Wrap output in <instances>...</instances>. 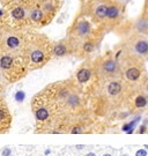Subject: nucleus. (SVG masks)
Here are the masks:
<instances>
[{
  "instance_id": "f257e3e1",
  "label": "nucleus",
  "mask_w": 148,
  "mask_h": 156,
  "mask_svg": "<svg viewBox=\"0 0 148 156\" xmlns=\"http://www.w3.org/2000/svg\"><path fill=\"white\" fill-rule=\"evenodd\" d=\"M134 51L139 56H147L148 55V41L139 39L134 44Z\"/></svg>"
},
{
  "instance_id": "f03ea898",
  "label": "nucleus",
  "mask_w": 148,
  "mask_h": 156,
  "mask_svg": "<svg viewBox=\"0 0 148 156\" xmlns=\"http://www.w3.org/2000/svg\"><path fill=\"white\" fill-rule=\"evenodd\" d=\"M118 69V65L116 60H112V59H109L107 62H104L103 64V71L107 73V74H115Z\"/></svg>"
},
{
  "instance_id": "7ed1b4c3",
  "label": "nucleus",
  "mask_w": 148,
  "mask_h": 156,
  "mask_svg": "<svg viewBox=\"0 0 148 156\" xmlns=\"http://www.w3.org/2000/svg\"><path fill=\"white\" fill-rule=\"evenodd\" d=\"M125 75H126V79L127 80H130V81H137V80H139V78L141 75V72H140V69L138 67H130V68H127Z\"/></svg>"
},
{
  "instance_id": "20e7f679",
  "label": "nucleus",
  "mask_w": 148,
  "mask_h": 156,
  "mask_svg": "<svg viewBox=\"0 0 148 156\" xmlns=\"http://www.w3.org/2000/svg\"><path fill=\"white\" fill-rule=\"evenodd\" d=\"M90 76H91V73H90V71L87 69V68L80 69V71L78 72V74H76V79H78V81H79L80 83L87 82L89 79H90Z\"/></svg>"
},
{
  "instance_id": "39448f33",
  "label": "nucleus",
  "mask_w": 148,
  "mask_h": 156,
  "mask_svg": "<svg viewBox=\"0 0 148 156\" xmlns=\"http://www.w3.org/2000/svg\"><path fill=\"white\" fill-rule=\"evenodd\" d=\"M44 52L42 51V50H39V49H36V50H34L31 53H30V59H31V62H35V64H39V62H42L44 60Z\"/></svg>"
},
{
  "instance_id": "423d86ee",
  "label": "nucleus",
  "mask_w": 148,
  "mask_h": 156,
  "mask_svg": "<svg viewBox=\"0 0 148 156\" xmlns=\"http://www.w3.org/2000/svg\"><path fill=\"white\" fill-rule=\"evenodd\" d=\"M121 92V85L117 81H112L109 86H108V93L112 96H116Z\"/></svg>"
},
{
  "instance_id": "0eeeda50",
  "label": "nucleus",
  "mask_w": 148,
  "mask_h": 156,
  "mask_svg": "<svg viewBox=\"0 0 148 156\" xmlns=\"http://www.w3.org/2000/svg\"><path fill=\"white\" fill-rule=\"evenodd\" d=\"M76 30L79 32V35L81 36H86L90 30V26L87 21H81L79 22V24L76 26Z\"/></svg>"
},
{
  "instance_id": "6e6552de",
  "label": "nucleus",
  "mask_w": 148,
  "mask_h": 156,
  "mask_svg": "<svg viewBox=\"0 0 148 156\" xmlns=\"http://www.w3.org/2000/svg\"><path fill=\"white\" fill-rule=\"evenodd\" d=\"M35 116L37 118V120H41V122H44L49 118V111L45 109V108H39L36 110L35 112Z\"/></svg>"
},
{
  "instance_id": "1a4fd4ad",
  "label": "nucleus",
  "mask_w": 148,
  "mask_h": 156,
  "mask_svg": "<svg viewBox=\"0 0 148 156\" xmlns=\"http://www.w3.org/2000/svg\"><path fill=\"white\" fill-rule=\"evenodd\" d=\"M13 66V58L11 56H4L0 59V67L2 69H9Z\"/></svg>"
},
{
  "instance_id": "9d476101",
  "label": "nucleus",
  "mask_w": 148,
  "mask_h": 156,
  "mask_svg": "<svg viewBox=\"0 0 148 156\" xmlns=\"http://www.w3.org/2000/svg\"><path fill=\"white\" fill-rule=\"evenodd\" d=\"M6 45H7L9 49H16V48L20 45V39H19L16 36H9V37H7V39H6Z\"/></svg>"
},
{
  "instance_id": "9b49d317",
  "label": "nucleus",
  "mask_w": 148,
  "mask_h": 156,
  "mask_svg": "<svg viewBox=\"0 0 148 156\" xmlns=\"http://www.w3.org/2000/svg\"><path fill=\"white\" fill-rule=\"evenodd\" d=\"M135 106L138 108V109H144V108H146L148 104V99L144 96V95H139L137 98H135Z\"/></svg>"
},
{
  "instance_id": "f8f14e48",
  "label": "nucleus",
  "mask_w": 148,
  "mask_h": 156,
  "mask_svg": "<svg viewBox=\"0 0 148 156\" xmlns=\"http://www.w3.org/2000/svg\"><path fill=\"white\" fill-rule=\"evenodd\" d=\"M53 53L57 56V57H62L67 53V49L64 44H57L53 49Z\"/></svg>"
},
{
  "instance_id": "ddd939ff",
  "label": "nucleus",
  "mask_w": 148,
  "mask_h": 156,
  "mask_svg": "<svg viewBox=\"0 0 148 156\" xmlns=\"http://www.w3.org/2000/svg\"><path fill=\"white\" fill-rule=\"evenodd\" d=\"M107 10H108V7L105 5H100L96 9H95V14L98 19H104L107 16Z\"/></svg>"
},
{
  "instance_id": "4468645a",
  "label": "nucleus",
  "mask_w": 148,
  "mask_h": 156,
  "mask_svg": "<svg viewBox=\"0 0 148 156\" xmlns=\"http://www.w3.org/2000/svg\"><path fill=\"white\" fill-rule=\"evenodd\" d=\"M12 16L15 20H22L25 17V9L22 7H16L12 10Z\"/></svg>"
},
{
  "instance_id": "2eb2a0df",
  "label": "nucleus",
  "mask_w": 148,
  "mask_h": 156,
  "mask_svg": "<svg viewBox=\"0 0 148 156\" xmlns=\"http://www.w3.org/2000/svg\"><path fill=\"white\" fill-rule=\"evenodd\" d=\"M30 17H31L32 21H35V22H39V21L42 20V17H43V12H42L41 9H38V8H35V9L31 10V13H30Z\"/></svg>"
},
{
  "instance_id": "dca6fc26",
  "label": "nucleus",
  "mask_w": 148,
  "mask_h": 156,
  "mask_svg": "<svg viewBox=\"0 0 148 156\" xmlns=\"http://www.w3.org/2000/svg\"><path fill=\"white\" fill-rule=\"evenodd\" d=\"M118 13H119L118 7H116V6H109L108 7V10H107V17H109V19H116L117 15H118Z\"/></svg>"
},
{
  "instance_id": "f3484780",
  "label": "nucleus",
  "mask_w": 148,
  "mask_h": 156,
  "mask_svg": "<svg viewBox=\"0 0 148 156\" xmlns=\"http://www.w3.org/2000/svg\"><path fill=\"white\" fill-rule=\"evenodd\" d=\"M83 51L85 52H91V51H94V49H95V45L91 43V42H86L85 44H83Z\"/></svg>"
},
{
  "instance_id": "a211bd4d",
  "label": "nucleus",
  "mask_w": 148,
  "mask_h": 156,
  "mask_svg": "<svg viewBox=\"0 0 148 156\" xmlns=\"http://www.w3.org/2000/svg\"><path fill=\"white\" fill-rule=\"evenodd\" d=\"M137 29L140 31H147L148 30V23H146L145 21H139L137 24Z\"/></svg>"
},
{
  "instance_id": "6ab92c4d",
  "label": "nucleus",
  "mask_w": 148,
  "mask_h": 156,
  "mask_svg": "<svg viewBox=\"0 0 148 156\" xmlns=\"http://www.w3.org/2000/svg\"><path fill=\"white\" fill-rule=\"evenodd\" d=\"M67 102H68V104L75 106V105H78V103H79V98H78L75 95H72V96L68 97V101H67Z\"/></svg>"
},
{
  "instance_id": "aec40b11",
  "label": "nucleus",
  "mask_w": 148,
  "mask_h": 156,
  "mask_svg": "<svg viewBox=\"0 0 148 156\" xmlns=\"http://www.w3.org/2000/svg\"><path fill=\"white\" fill-rule=\"evenodd\" d=\"M25 93L23 92H18V93L15 94V99L18 101V102H22L23 99H25Z\"/></svg>"
},
{
  "instance_id": "412c9836",
  "label": "nucleus",
  "mask_w": 148,
  "mask_h": 156,
  "mask_svg": "<svg viewBox=\"0 0 148 156\" xmlns=\"http://www.w3.org/2000/svg\"><path fill=\"white\" fill-rule=\"evenodd\" d=\"M82 132H83V129H82V127H80V126H74V127L72 128V131H71L72 134H79V133H82Z\"/></svg>"
},
{
  "instance_id": "4be33fe9",
  "label": "nucleus",
  "mask_w": 148,
  "mask_h": 156,
  "mask_svg": "<svg viewBox=\"0 0 148 156\" xmlns=\"http://www.w3.org/2000/svg\"><path fill=\"white\" fill-rule=\"evenodd\" d=\"M11 154H12V149L9 147L4 148L2 152H1V156H11Z\"/></svg>"
},
{
  "instance_id": "5701e85b",
  "label": "nucleus",
  "mask_w": 148,
  "mask_h": 156,
  "mask_svg": "<svg viewBox=\"0 0 148 156\" xmlns=\"http://www.w3.org/2000/svg\"><path fill=\"white\" fill-rule=\"evenodd\" d=\"M147 155H148L147 149H145V148H142V149H138L137 153H135V156H147Z\"/></svg>"
},
{
  "instance_id": "b1692460",
  "label": "nucleus",
  "mask_w": 148,
  "mask_h": 156,
  "mask_svg": "<svg viewBox=\"0 0 148 156\" xmlns=\"http://www.w3.org/2000/svg\"><path fill=\"white\" fill-rule=\"evenodd\" d=\"M146 129H147V127H146L145 125H142V126H140V127H139L138 133H139V134H144V133L146 132Z\"/></svg>"
},
{
  "instance_id": "393cba45",
  "label": "nucleus",
  "mask_w": 148,
  "mask_h": 156,
  "mask_svg": "<svg viewBox=\"0 0 148 156\" xmlns=\"http://www.w3.org/2000/svg\"><path fill=\"white\" fill-rule=\"evenodd\" d=\"M4 118H5V112H4V110L0 109V122H1Z\"/></svg>"
},
{
  "instance_id": "a878e982",
  "label": "nucleus",
  "mask_w": 148,
  "mask_h": 156,
  "mask_svg": "<svg viewBox=\"0 0 148 156\" xmlns=\"http://www.w3.org/2000/svg\"><path fill=\"white\" fill-rule=\"evenodd\" d=\"M75 148H76L78 150H81V149H85V146H83V145H79V146H75Z\"/></svg>"
},
{
  "instance_id": "bb28decb",
  "label": "nucleus",
  "mask_w": 148,
  "mask_h": 156,
  "mask_svg": "<svg viewBox=\"0 0 148 156\" xmlns=\"http://www.w3.org/2000/svg\"><path fill=\"white\" fill-rule=\"evenodd\" d=\"M50 153H51V150H50V149H46V150H45V152H44V155H50Z\"/></svg>"
},
{
  "instance_id": "cd10ccee",
  "label": "nucleus",
  "mask_w": 148,
  "mask_h": 156,
  "mask_svg": "<svg viewBox=\"0 0 148 156\" xmlns=\"http://www.w3.org/2000/svg\"><path fill=\"white\" fill-rule=\"evenodd\" d=\"M86 156H96V154H95V153H88Z\"/></svg>"
},
{
  "instance_id": "c85d7f7f",
  "label": "nucleus",
  "mask_w": 148,
  "mask_h": 156,
  "mask_svg": "<svg viewBox=\"0 0 148 156\" xmlns=\"http://www.w3.org/2000/svg\"><path fill=\"white\" fill-rule=\"evenodd\" d=\"M102 156H112L111 154H104V155H102Z\"/></svg>"
},
{
  "instance_id": "c756f323",
  "label": "nucleus",
  "mask_w": 148,
  "mask_h": 156,
  "mask_svg": "<svg viewBox=\"0 0 148 156\" xmlns=\"http://www.w3.org/2000/svg\"><path fill=\"white\" fill-rule=\"evenodd\" d=\"M145 149H148V145H145Z\"/></svg>"
},
{
  "instance_id": "7c9ffc66",
  "label": "nucleus",
  "mask_w": 148,
  "mask_h": 156,
  "mask_svg": "<svg viewBox=\"0 0 148 156\" xmlns=\"http://www.w3.org/2000/svg\"><path fill=\"white\" fill-rule=\"evenodd\" d=\"M117 1H118V2H121V1H124V0H117Z\"/></svg>"
},
{
  "instance_id": "2f4dec72",
  "label": "nucleus",
  "mask_w": 148,
  "mask_h": 156,
  "mask_svg": "<svg viewBox=\"0 0 148 156\" xmlns=\"http://www.w3.org/2000/svg\"><path fill=\"white\" fill-rule=\"evenodd\" d=\"M146 89H147V93H148V85H147V88H146Z\"/></svg>"
},
{
  "instance_id": "473e14b6",
  "label": "nucleus",
  "mask_w": 148,
  "mask_h": 156,
  "mask_svg": "<svg viewBox=\"0 0 148 156\" xmlns=\"http://www.w3.org/2000/svg\"><path fill=\"white\" fill-rule=\"evenodd\" d=\"M123 156H127V155H123Z\"/></svg>"
}]
</instances>
